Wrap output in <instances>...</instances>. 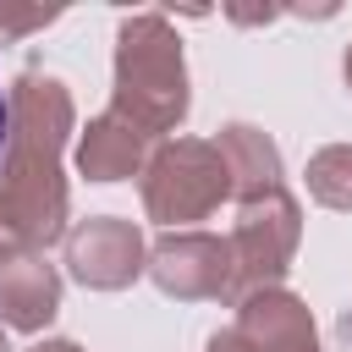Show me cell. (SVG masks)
I'll list each match as a JSON object with an SVG mask.
<instances>
[{
  "instance_id": "cell-1",
  "label": "cell",
  "mask_w": 352,
  "mask_h": 352,
  "mask_svg": "<svg viewBox=\"0 0 352 352\" xmlns=\"http://www.w3.org/2000/svg\"><path fill=\"white\" fill-rule=\"evenodd\" d=\"M11 126L0 160V226L22 253H44L66 236L72 187L60 176L66 138L77 126L72 88L50 72H22L11 82Z\"/></svg>"
},
{
  "instance_id": "cell-2",
  "label": "cell",
  "mask_w": 352,
  "mask_h": 352,
  "mask_svg": "<svg viewBox=\"0 0 352 352\" xmlns=\"http://www.w3.org/2000/svg\"><path fill=\"white\" fill-rule=\"evenodd\" d=\"M187 60L170 16L138 11L116 28V116H126L138 132L165 138L187 116Z\"/></svg>"
},
{
  "instance_id": "cell-3",
  "label": "cell",
  "mask_w": 352,
  "mask_h": 352,
  "mask_svg": "<svg viewBox=\"0 0 352 352\" xmlns=\"http://www.w3.org/2000/svg\"><path fill=\"white\" fill-rule=\"evenodd\" d=\"M143 209L160 226H187V220H209L226 198H231V176L226 160L209 138H170L148 154L143 165Z\"/></svg>"
},
{
  "instance_id": "cell-4",
  "label": "cell",
  "mask_w": 352,
  "mask_h": 352,
  "mask_svg": "<svg viewBox=\"0 0 352 352\" xmlns=\"http://www.w3.org/2000/svg\"><path fill=\"white\" fill-rule=\"evenodd\" d=\"M297 242H302V209L286 187L242 204L236 226L226 236V248H231V297L226 302H242L253 292L280 286L292 258H297Z\"/></svg>"
},
{
  "instance_id": "cell-5",
  "label": "cell",
  "mask_w": 352,
  "mask_h": 352,
  "mask_svg": "<svg viewBox=\"0 0 352 352\" xmlns=\"http://www.w3.org/2000/svg\"><path fill=\"white\" fill-rule=\"evenodd\" d=\"M143 275L182 302H204V297H231V248L214 231H165L148 248Z\"/></svg>"
},
{
  "instance_id": "cell-6",
  "label": "cell",
  "mask_w": 352,
  "mask_h": 352,
  "mask_svg": "<svg viewBox=\"0 0 352 352\" xmlns=\"http://www.w3.org/2000/svg\"><path fill=\"white\" fill-rule=\"evenodd\" d=\"M143 264H148L143 231L121 214H94L66 231V270L88 292H121L143 275Z\"/></svg>"
},
{
  "instance_id": "cell-7",
  "label": "cell",
  "mask_w": 352,
  "mask_h": 352,
  "mask_svg": "<svg viewBox=\"0 0 352 352\" xmlns=\"http://www.w3.org/2000/svg\"><path fill=\"white\" fill-rule=\"evenodd\" d=\"M236 330L258 346V352H319V330L302 297H292L286 286L253 292L236 302Z\"/></svg>"
},
{
  "instance_id": "cell-8",
  "label": "cell",
  "mask_w": 352,
  "mask_h": 352,
  "mask_svg": "<svg viewBox=\"0 0 352 352\" xmlns=\"http://www.w3.org/2000/svg\"><path fill=\"white\" fill-rule=\"evenodd\" d=\"M148 154H154V138L138 132L126 116L104 110V116H94V121L82 126L77 170H82L88 182H126V176H143Z\"/></svg>"
},
{
  "instance_id": "cell-9",
  "label": "cell",
  "mask_w": 352,
  "mask_h": 352,
  "mask_svg": "<svg viewBox=\"0 0 352 352\" xmlns=\"http://www.w3.org/2000/svg\"><path fill=\"white\" fill-rule=\"evenodd\" d=\"M214 148H220V160H226L231 198H236V204H253V198L286 187V176H280V148H275L270 132H258V126H248V121H231V126H220Z\"/></svg>"
},
{
  "instance_id": "cell-10",
  "label": "cell",
  "mask_w": 352,
  "mask_h": 352,
  "mask_svg": "<svg viewBox=\"0 0 352 352\" xmlns=\"http://www.w3.org/2000/svg\"><path fill=\"white\" fill-rule=\"evenodd\" d=\"M60 308V275L38 253H22L0 275V324L11 330H44Z\"/></svg>"
},
{
  "instance_id": "cell-11",
  "label": "cell",
  "mask_w": 352,
  "mask_h": 352,
  "mask_svg": "<svg viewBox=\"0 0 352 352\" xmlns=\"http://www.w3.org/2000/svg\"><path fill=\"white\" fill-rule=\"evenodd\" d=\"M308 192L324 209H352V143H330L308 160Z\"/></svg>"
},
{
  "instance_id": "cell-12",
  "label": "cell",
  "mask_w": 352,
  "mask_h": 352,
  "mask_svg": "<svg viewBox=\"0 0 352 352\" xmlns=\"http://www.w3.org/2000/svg\"><path fill=\"white\" fill-rule=\"evenodd\" d=\"M60 11L55 6H28V11H11V6H0V38H22V33H33V28H50Z\"/></svg>"
},
{
  "instance_id": "cell-13",
  "label": "cell",
  "mask_w": 352,
  "mask_h": 352,
  "mask_svg": "<svg viewBox=\"0 0 352 352\" xmlns=\"http://www.w3.org/2000/svg\"><path fill=\"white\" fill-rule=\"evenodd\" d=\"M204 352H258V346H253L236 324H226V330H214V336H209V346H204Z\"/></svg>"
},
{
  "instance_id": "cell-14",
  "label": "cell",
  "mask_w": 352,
  "mask_h": 352,
  "mask_svg": "<svg viewBox=\"0 0 352 352\" xmlns=\"http://www.w3.org/2000/svg\"><path fill=\"white\" fill-rule=\"evenodd\" d=\"M336 352H352V302L336 314Z\"/></svg>"
},
{
  "instance_id": "cell-15",
  "label": "cell",
  "mask_w": 352,
  "mask_h": 352,
  "mask_svg": "<svg viewBox=\"0 0 352 352\" xmlns=\"http://www.w3.org/2000/svg\"><path fill=\"white\" fill-rule=\"evenodd\" d=\"M16 258H22V248H16V242L6 236V226H0V275H6V264H16Z\"/></svg>"
},
{
  "instance_id": "cell-16",
  "label": "cell",
  "mask_w": 352,
  "mask_h": 352,
  "mask_svg": "<svg viewBox=\"0 0 352 352\" xmlns=\"http://www.w3.org/2000/svg\"><path fill=\"white\" fill-rule=\"evenodd\" d=\"M33 352H82V346H77V341H38Z\"/></svg>"
},
{
  "instance_id": "cell-17",
  "label": "cell",
  "mask_w": 352,
  "mask_h": 352,
  "mask_svg": "<svg viewBox=\"0 0 352 352\" xmlns=\"http://www.w3.org/2000/svg\"><path fill=\"white\" fill-rule=\"evenodd\" d=\"M6 126H11V99H6V88H0V148H6Z\"/></svg>"
},
{
  "instance_id": "cell-18",
  "label": "cell",
  "mask_w": 352,
  "mask_h": 352,
  "mask_svg": "<svg viewBox=\"0 0 352 352\" xmlns=\"http://www.w3.org/2000/svg\"><path fill=\"white\" fill-rule=\"evenodd\" d=\"M341 72H346V88H352V44H346V60H341Z\"/></svg>"
},
{
  "instance_id": "cell-19",
  "label": "cell",
  "mask_w": 352,
  "mask_h": 352,
  "mask_svg": "<svg viewBox=\"0 0 352 352\" xmlns=\"http://www.w3.org/2000/svg\"><path fill=\"white\" fill-rule=\"evenodd\" d=\"M0 352H11V346H6V324H0Z\"/></svg>"
}]
</instances>
